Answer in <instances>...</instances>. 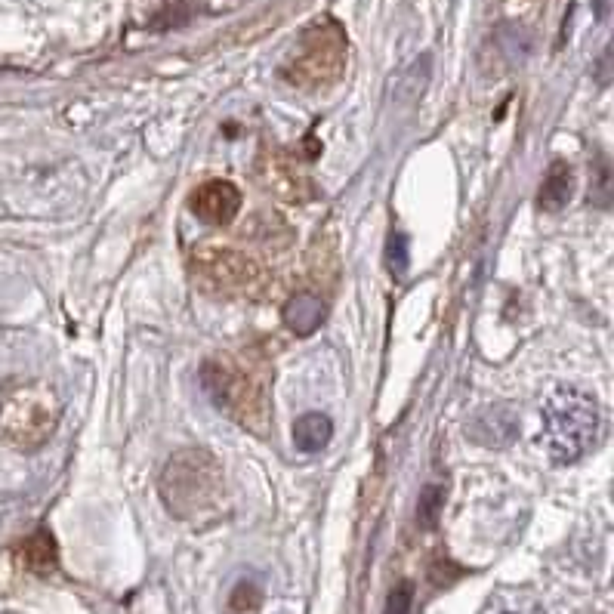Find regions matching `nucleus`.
<instances>
[{
	"mask_svg": "<svg viewBox=\"0 0 614 614\" xmlns=\"http://www.w3.org/2000/svg\"><path fill=\"white\" fill-rule=\"evenodd\" d=\"M334 436V423L328 414H321V411H309L303 414L297 423H294V442L303 454H318L328 448Z\"/></svg>",
	"mask_w": 614,
	"mask_h": 614,
	"instance_id": "f8f14e48",
	"label": "nucleus"
},
{
	"mask_svg": "<svg viewBox=\"0 0 614 614\" xmlns=\"http://www.w3.org/2000/svg\"><path fill=\"white\" fill-rule=\"evenodd\" d=\"M189 207L207 226H229L241 210V192L226 179H210L192 192Z\"/></svg>",
	"mask_w": 614,
	"mask_h": 614,
	"instance_id": "6e6552de",
	"label": "nucleus"
},
{
	"mask_svg": "<svg viewBox=\"0 0 614 614\" xmlns=\"http://www.w3.org/2000/svg\"><path fill=\"white\" fill-rule=\"evenodd\" d=\"M161 16H167V19H155V22H152L155 28H173V25H183V22H189V4L170 7V10H164Z\"/></svg>",
	"mask_w": 614,
	"mask_h": 614,
	"instance_id": "aec40b11",
	"label": "nucleus"
},
{
	"mask_svg": "<svg viewBox=\"0 0 614 614\" xmlns=\"http://www.w3.org/2000/svg\"><path fill=\"white\" fill-rule=\"evenodd\" d=\"M590 201L602 210L614 207V167L602 158L590 167Z\"/></svg>",
	"mask_w": 614,
	"mask_h": 614,
	"instance_id": "dca6fc26",
	"label": "nucleus"
},
{
	"mask_svg": "<svg viewBox=\"0 0 614 614\" xmlns=\"http://www.w3.org/2000/svg\"><path fill=\"white\" fill-rule=\"evenodd\" d=\"M324 321V300L312 291L294 294L284 306V324L291 328L297 337H309L321 328Z\"/></svg>",
	"mask_w": 614,
	"mask_h": 614,
	"instance_id": "9d476101",
	"label": "nucleus"
},
{
	"mask_svg": "<svg viewBox=\"0 0 614 614\" xmlns=\"http://www.w3.org/2000/svg\"><path fill=\"white\" fill-rule=\"evenodd\" d=\"M445 497H448L445 482H429L423 488L420 503H417V522H420V528H436L439 525L442 510H445Z\"/></svg>",
	"mask_w": 614,
	"mask_h": 614,
	"instance_id": "2eb2a0df",
	"label": "nucleus"
},
{
	"mask_svg": "<svg viewBox=\"0 0 614 614\" xmlns=\"http://www.w3.org/2000/svg\"><path fill=\"white\" fill-rule=\"evenodd\" d=\"M263 605V590L254 581H238L232 596H229V611L232 614H257Z\"/></svg>",
	"mask_w": 614,
	"mask_h": 614,
	"instance_id": "f3484780",
	"label": "nucleus"
},
{
	"mask_svg": "<svg viewBox=\"0 0 614 614\" xmlns=\"http://www.w3.org/2000/svg\"><path fill=\"white\" fill-rule=\"evenodd\" d=\"M599 405L577 386H556L544 402V448L556 463L581 460L599 439Z\"/></svg>",
	"mask_w": 614,
	"mask_h": 614,
	"instance_id": "f03ea898",
	"label": "nucleus"
},
{
	"mask_svg": "<svg viewBox=\"0 0 614 614\" xmlns=\"http://www.w3.org/2000/svg\"><path fill=\"white\" fill-rule=\"evenodd\" d=\"M158 491L176 519H201L220 507L226 494L223 466L204 448H183L164 463Z\"/></svg>",
	"mask_w": 614,
	"mask_h": 614,
	"instance_id": "f257e3e1",
	"label": "nucleus"
},
{
	"mask_svg": "<svg viewBox=\"0 0 614 614\" xmlns=\"http://www.w3.org/2000/svg\"><path fill=\"white\" fill-rule=\"evenodd\" d=\"M469 432H473L469 439H476L488 448H507L519 436V417L507 405H494V408L479 411V417L473 420Z\"/></svg>",
	"mask_w": 614,
	"mask_h": 614,
	"instance_id": "1a4fd4ad",
	"label": "nucleus"
},
{
	"mask_svg": "<svg viewBox=\"0 0 614 614\" xmlns=\"http://www.w3.org/2000/svg\"><path fill=\"white\" fill-rule=\"evenodd\" d=\"M260 183L266 186V192L284 198V201H306L312 192V183H309V176L306 170L300 167V161H294L287 152L281 149H266L260 155Z\"/></svg>",
	"mask_w": 614,
	"mask_h": 614,
	"instance_id": "0eeeda50",
	"label": "nucleus"
},
{
	"mask_svg": "<svg viewBox=\"0 0 614 614\" xmlns=\"http://www.w3.org/2000/svg\"><path fill=\"white\" fill-rule=\"evenodd\" d=\"M59 395L47 383H16L0 392V439L16 451H38L59 426Z\"/></svg>",
	"mask_w": 614,
	"mask_h": 614,
	"instance_id": "7ed1b4c3",
	"label": "nucleus"
},
{
	"mask_svg": "<svg viewBox=\"0 0 614 614\" xmlns=\"http://www.w3.org/2000/svg\"><path fill=\"white\" fill-rule=\"evenodd\" d=\"M574 195V173L565 161H553V167L547 170L544 183H540L537 192V207L544 213H559L565 210V204Z\"/></svg>",
	"mask_w": 614,
	"mask_h": 614,
	"instance_id": "9b49d317",
	"label": "nucleus"
},
{
	"mask_svg": "<svg viewBox=\"0 0 614 614\" xmlns=\"http://www.w3.org/2000/svg\"><path fill=\"white\" fill-rule=\"evenodd\" d=\"M195 269L201 281L207 284V291H216V294H244L247 287L257 281L254 260L238 254L232 247L201 250V257L195 260Z\"/></svg>",
	"mask_w": 614,
	"mask_h": 614,
	"instance_id": "423d86ee",
	"label": "nucleus"
},
{
	"mask_svg": "<svg viewBox=\"0 0 614 614\" xmlns=\"http://www.w3.org/2000/svg\"><path fill=\"white\" fill-rule=\"evenodd\" d=\"M411 605H414V587L408 581H402L399 587H392L383 614H411Z\"/></svg>",
	"mask_w": 614,
	"mask_h": 614,
	"instance_id": "6ab92c4d",
	"label": "nucleus"
},
{
	"mask_svg": "<svg viewBox=\"0 0 614 614\" xmlns=\"http://www.w3.org/2000/svg\"><path fill=\"white\" fill-rule=\"evenodd\" d=\"M201 383L207 389V395L213 399V405L220 408L226 417H232L235 423L266 432V389L260 386V380L244 371L238 361L232 358H207L201 368Z\"/></svg>",
	"mask_w": 614,
	"mask_h": 614,
	"instance_id": "20e7f679",
	"label": "nucleus"
},
{
	"mask_svg": "<svg viewBox=\"0 0 614 614\" xmlns=\"http://www.w3.org/2000/svg\"><path fill=\"white\" fill-rule=\"evenodd\" d=\"M343 62H346L343 34L337 28L318 25L303 38L297 56L287 62L284 78L303 90H324L343 75Z\"/></svg>",
	"mask_w": 614,
	"mask_h": 614,
	"instance_id": "39448f33",
	"label": "nucleus"
},
{
	"mask_svg": "<svg viewBox=\"0 0 614 614\" xmlns=\"http://www.w3.org/2000/svg\"><path fill=\"white\" fill-rule=\"evenodd\" d=\"M386 263H389V272L399 278L408 272V241L402 235H392L389 244H386Z\"/></svg>",
	"mask_w": 614,
	"mask_h": 614,
	"instance_id": "a211bd4d",
	"label": "nucleus"
},
{
	"mask_svg": "<svg viewBox=\"0 0 614 614\" xmlns=\"http://www.w3.org/2000/svg\"><path fill=\"white\" fill-rule=\"evenodd\" d=\"M479 614H547L544 605H540L534 596L528 593H519V590H500L494 593L485 608Z\"/></svg>",
	"mask_w": 614,
	"mask_h": 614,
	"instance_id": "4468645a",
	"label": "nucleus"
},
{
	"mask_svg": "<svg viewBox=\"0 0 614 614\" xmlns=\"http://www.w3.org/2000/svg\"><path fill=\"white\" fill-rule=\"evenodd\" d=\"M22 562H25V568L38 571V574H47L56 568V540L50 537V531H38L25 540Z\"/></svg>",
	"mask_w": 614,
	"mask_h": 614,
	"instance_id": "ddd939ff",
	"label": "nucleus"
}]
</instances>
